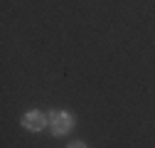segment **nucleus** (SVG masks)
Segmentation results:
<instances>
[{
	"label": "nucleus",
	"mask_w": 155,
	"mask_h": 148,
	"mask_svg": "<svg viewBox=\"0 0 155 148\" xmlns=\"http://www.w3.org/2000/svg\"><path fill=\"white\" fill-rule=\"evenodd\" d=\"M49 123H52V133L54 136H64L69 133L71 128H74V116L69 114V111H52L49 114Z\"/></svg>",
	"instance_id": "nucleus-1"
},
{
	"label": "nucleus",
	"mask_w": 155,
	"mask_h": 148,
	"mask_svg": "<svg viewBox=\"0 0 155 148\" xmlns=\"http://www.w3.org/2000/svg\"><path fill=\"white\" fill-rule=\"evenodd\" d=\"M67 148H86V143H84V141H74V143H69Z\"/></svg>",
	"instance_id": "nucleus-3"
},
{
	"label": "nucleus",
	"mask_w": 155,
	"mask_h": 148,
	"mask_svg": "<svg viewBox=\"0 0 155 148\" xmlns=\"http://www.w3.org/2000/svg\"><path fill=\"white\" fill-rule=\"evenodd\" d=\"M22 126L27 128V131H42V128L47 126V114H42V111H27V114L22 116Z\"/></svg>",
	"instance_id": "nucleus-2"
}]
</instances>
